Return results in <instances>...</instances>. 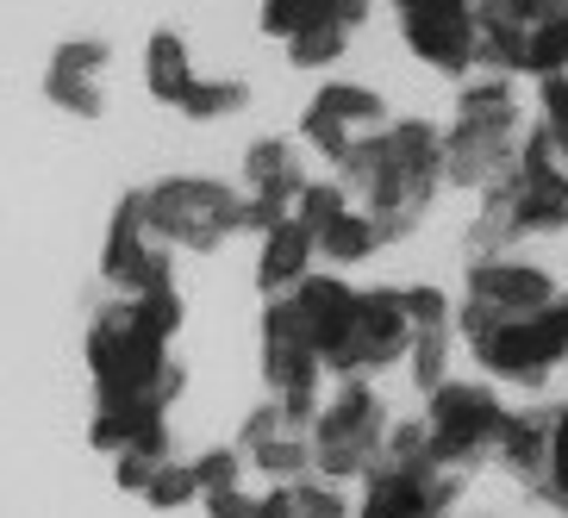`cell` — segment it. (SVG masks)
<instances>
[{
    "label": "cell",
    "mask_w": 568,
    "mask_h": 518,
    "mask_svg": "<svg viewBox=\"0 0 568 518\" xmlns=\"http://www.w3.org/2000/svg\"><path fill=\"white\" fill-rule=\"evenodd\" d=\"M163 463H175V456H151V450H125V456H113V481H119V494H151V481L163 475Z\"/></svg>",
    "instance_id": "cell-31"
},
{
    "label": "cell",
    "mask_w": 568,
    "mask_h": 518,
    "mask_svg": "<svg viewBox=\"0 0 568 518\" xmlns=\"http://www.w3.org/2000/svg\"><path fill=\"white\" fill-rule=\"evenodd\" d=\"M144 506H151V512H182V506H201V475H194V456L163 463V475L151 481Z\"/></svg>",
    "instance_id": "cell-25"
},
{
    "label": "cell",
    "mask_w": 568,
    "mask_h": 518,
    "mask_svg": "<svg viewBox=\"0 0 568 518\" xmlns=\"http://www.w3.org/2000/svg\"><path fill=\"white\" fill-rule=\"evenodd\" d=\"M344 51H351V32H344V26H318V32L287 44V63L294 69H332Z\"/></svg>",
    "instance_id": "cell-28"
},
{
    "label": "cell",
    "mask_w": 568,
    "mask_h": 518,
    "mask_svg": "<svg viewBox=\"0 0 568 518\" xmlns=\"http://www.w3.org/2000/svg\"><path fill=\"white\" fill-rule=\"evenodd\" d=\"M468 351H475L487 382L518 387V394H544L556 382V368H568V294L550 313L500 325V332H487V337H468Z\"/></svg>",
    "instance_id": "cell-8"
},
{
    "label": "cell",
    "mask_w": 568,
    "mask_h": 518,
    "mask_svg": "<svg viewBox=\"0 0 568 518\" xmlns=\"http://www.w3.org/2000/svg\"><path fill=\"white\" fill-rule=\"evenodd\" d=\"M256 518H356V506L344 500V494H337L332 481L306 475V481L268 487L263 500H256Z\"/></svg>",
    "instance_id": "cell-19"
},
{
    "label": "cell",
    "mask_w": 568,
    "mask_h": 518,
    "mask_svg": "<svg viewBox=\"0 0 568 518\" xmlns=\"http://www.w3.org/2000/svg\"><path fill=\"white\" fill-rule=\"evenodd\" d=\"M400 19H444V13H481V0H394Z\"/></svg>",
    "instance_id": "cell-35"
},
{
    "label": "cell",
    "mask_w": 568,
    "mask_h": 518,
    "mask_svg": "<svg viewBox=\"0 0 568 518\" xmlns=\"http://www.w3.org/2000/svg\"><path fill=\"white\" fill-rule=\"evenodd\" d=\"M337 182L356 194L375 232H382V251L387 244H406V237L425 225V213L437 206L444 194V125L432 119H394L382 132H363L356 151L337 163Z\"/></svg>",
    "instance_id": "cell-1"
},
{
    "label": "cell",
    "mask_w": 568,
    "mask_h": 518,
    "mask_svg": "<svg viewBox=\"0 0 568 518\" xmlns=\"http://www.w3.org/2000/svg\"><path fill=\"white\" fill-rule=\"evenodd\" d=\"M487 7H494V13L518 32V44H525L518 75H531V82L568 75V0H487Z\"/></svg>",
    "instance_id": "cell-14"
},
{
    "label": "cell",
    "mask_w": 568,
    "mask_h": 518,
    "mask_svg": "<svg viewBox=\"0 0 568 518\" xmlns=\"http://www.w3.org/2000/svg\"><path fill=\"white\" fill-rule=\"evenodd\" d=\"M237 450H244V463H251L256 475H268V487L318 475V463H313V431H306V425H294L282 400L251 406V418L237 425Z\"/></svg>",
    "instance_id": "cell-12"
},
{
    "label": "cell",
    "mask_w": 568,
    "mask_h": 518,
    "mask_svg": "<svg viewBox=\"0 0 568 518\" xmlns=\"http://www.w3.org/2000/svg\"><path fill=\"white\" fill-rule=\"evenodd\" d=\"M182 294H151V301H113L94 306L88 318V382H94V406H119V400H163V375L175 363V332H182ZM169 406V400H163Z\"/></svg>",
    "instance_id": "cell-2"
},
{
    "label": "cell",
    "mask_w": 568,
    "mask_h": 518,
    "mask_svg": "<svg viewBox=\"0 0 568 518\" xmlns=\"http://www.w3.org/2000/svg\"><path fill=\"white\" fill-rule=\"evenodd\" d=\"M387 437H394V418H387L375 382H337L325 394V413L313 425V463L318 481L332 487H363L375 468L387 463Z\"/></svg>",
    "instance_id": "cell-4"
},
{
    "label": "cell",
    "mask_w": 568,
    "mask_h": 518,
    "mask_svg": "<svg viewBox=\"0 0 568 518\" xmlns=\"http://www.w3.org/2000/svg\"><path fill=\"white\" fill-rule=\"evenodd\" d=\"M194 475H201V500L225 494V487H244V450L237 444H213V450L194 456Z\"/></svg>",
    "instance_id": "cell-27"
},
{
    "label": "cell",
    "mask_w": 568,
    "mask_h": 518,
    "mask_svg": "<svg viewBox=\"0 0 568 518\" xmlns=\"http://www.w3.org/2000/svg\"><path fill=\"white\" fill-rule=\"evenodd\" d=\"M537 506H550L556 518H568V400L556 406V456H550V481H544Z\"/></svg>",
    "instance_id": "cell-30"
},
{
    "label": "cell",
    "mask_w": 568,
    "mask_h": 518,
    "mask_svg": "<svg viewBox=\"0 0 568 518\" xmlns=\"http://www.w3.org/2000/svg\"><path fill=\"white\" fill-rule=\"evenodd\" d=\"M368 13H375V0H263V7H256V26H263L268 38L294 44V38L318 32V26H344V32H356Z\"/></svg>",
    "instance_id": "cell-17"
},
{
    "label": "cell",
    "mask_w": 568,
    "mask_h": 518,
    "mask_svg": "<svg viewBox=\"0 0 568 518\" xmlns=\"http://www.w3.org/2000/svg\"><path fill=\"white\" fill-rule=\"evenodd\" d=\"M113 63V44L94 32L82 38H63L44 63V101L69 119H101L106 113V94H101V69Z\"/></svg>",
    "instance_id": "cell-13"
},
{
    "label": "cell",
    "mask_w": 568,
    "mask_h": 518,
    "mask_svg": "<svg viewBox=\"0 0 568 518\" xmlns=\"http://www.w3.org/2000/svg\"><path fill=\"white\" fill-rule=\"evenodd\" d=\"M287 175H301V156H294V144L287 138H251L244 144V194H256V187H275L287 182Z\"/></svg>",
    "instance_id": "cell-24"
},
{
    "label": "cell",
    "mask_w": 568,
    "mask_h": 518,
    "mask_svg": "<svg viewBox=\"0 0 568 518\" xmlns=\"http://www.w3.org/2000/svg\"><path fill=\"white\" fill-rule=\"evenodd\" d=\"M537 119L556 132V151H562V163H568V75L537 82Z\"/></svg>",
    "instance_id": "cell-32"
},
{
    "label": "cell",
    "mask_w": 568,
    "mask_h": 518,
    "mask_svg": "<svg viewBox=\"0 0 568 518\" xmlns=\"http://www.w3.org/2000/svg\"><path fill=\"white\" fill-rule=\"evenodd\" d=\"M194 82H201V75L187 69L182 32H175V26H156L151 44H144V88H151V101L182 113V101H187V88H194Z\"/></svg>",
    "instance_id": "cell-18"
},
{
    "label": "cell",
    "mask_w": 568,
    "mask_h": 518,
    "mask_svg": "<svg viewBox=\"0 0 568 518\" xmlns=\"http://www.w3.org/2000/svg\"><path fill=\"white\" fill-rule=\"evenodd\" d=\"M456 325H418V337H413V356H406V375H413V387L432 400L444 382H456L450 375V351H456Z\"/></svg>",
    "instance_id": "cell-21"
},
{
    "label": "cell",
    "mask_w": 568,
    "mask_h": 518,
    "mask_svg": "<svg viewBox=\"0 0 568 518\" xmlns=\"http://www.w3.org/2000/svg\"><path fill=\"white\" fill-rule=\"evenodd\" d=\"M550 456H556V406H525V413H513V425H506L494 468L537 500L544 481H550Z\"/></svg>",
    "instance_id": "cell-15"
},
{
    "label": "cell",
    "mask_w": 568,
    "mask_h": 518,
    "mask_svg": "<svg viewBox=\"0 0 568 518\" xmlns=\"http://www.w3.org/2000/svg\"><path fill=\"white\" fill-rule=\"evenodd\" d=\"M518 75H468L456 88V119L444 125V182L463 194H487L525 156V101H518Z\"/></svg>",
    "instance_id": "cell-3"
},
{
    "label": "cell",
    "mask_w": 568,
    "mask_h": 518,
    "mask_svg": "<svg viewBox=\"0 0 568 518\" xmlns=\"http://www.w3.org/2000/svg\"><path fill=\"white\" fill-rule=\"evenodd\" d=\"M387 463H400V468H437L432 463V425H425V418H394Z\"/></svg>",
    "instance_id": "cell-29"
},
{
    "label": "cell",
    "mask_w": 568,
    "mask_h": 518,
    "mask_svg": "<svg viewBox=\"0 0 568 518\" xmlns=\"http://www.w3.org/2000/svg\"><path fill=\"white\" fill-rule=\"evenodd\" d=\"M318 251H325V263L351 268V263H368V256L382 251V232H375V219H368L363 206H351V213L332 225V232L318 237Z\"/></svg>",
    "instance_id": "cell-22"
},
{
    "label": "cell",
    "mask_w": 568,
    "mask_h": 518,
    "mask_svg": "<svg viewBox=\"0 0 568 518\" xmlns=\"http://www.w3.org/2000/svg\"><path fill=\"white\" fill-rule=\"evenodd\" d=\"M256 500H263V494L225 487V494H206V500H201V512H206V518H256Z\"/></svg>",
    "instance_id": "cell-34"
},
{
    "label": "cell",
    "mask_w": 568,
    "mask_h": 518,
    "mask_svg": "<svg viewBox=\"0 0 568 518\" xmlns=\"http://www.w3.org/2000/svg\"><path fill=\"white\" fill-rule=\"evenodd\" d=\"M313 256H318V237L306 232L301 219L275 225V232L256 244V294H263V301H275V294H294L306 275H318Z\"/></svg>",
    "instance_id": "cell-16"
},
{
    "label": "cell",
    "mask_w": 568,
    "mask_h": 518,
    "mask_svg": "<svg viewBox=\"0 0 568 518\" xmlns=\"http://www.w3.org/2000/svg\"><path fill=\"white\" fill-rule=\"evenodd\" d=\"M425 425H432V463L450 475H475L500 456L513 406L494 394V382H444L425 400Z\"/></svg>",
    "instance_id": "cell-6"
},
{
    "label": "cell",
    "mask_w": 568,
    "mask_h": 518,
    "mask_svg": "<svg viewBox=\"0 0 568 518\" xmlns=\"http://www.w3.org/2000/svg\"><path fill=\"white\" fill-rule=\"evenodd\" d=\"M306 106L325 113V119H337V125H351V132H382V125H394L387 106H382V94L363 88V82H325Z\"/></svg>",
    "instance_id": "cell-20"
},
{
    "label": "cell",
    "mask_w": 568,
    "mask_h": 518,
    "mask_svg": "<svg viewBox=\"0 0 568 518\" xmlns=\"http://www.w3.org/2000/svg\"><path fill=\"white\" fill-rule=\"evenodd\" d=\"M413 337L418 332L406 313V287H363L344 337L325 351V368H332V382H375L382 368L413 356Z\"/></svg>",
    "instance_id": "cell-9"
},
{
    "label": "cell",
    "mask_w": 568,
    "mask_h": 518,
    "mask_svg": "<svg viewBox=\"0 0 568 518\" xmlns=\"http://www.w3.org/2000/svg\"><path fill=\"white\" fill-rule=\"evenodd\" d=\"M406 313H413V332L418 325H456L450 294H437V287H406Z\"/></svg>",
    "instance_id": "cell-33"
},
{
    "label": "cell",
    "mask_w": 568,
    "mask_h": 518,
    "mask_svg": "<svg viewBox=\"0 0 568 518\" xmlns=\"http://www.w3.org/2000/svg\"><path fill=\"white\" fill-rule=\"evenodd\" d=\"M151 194V232L169 251H219L232 232H251V194L225 187L213 175H163Z\"/></svg>",
    "instance_id": "cell-5"
},
{
    "label": "cell",
    "mask_w": 568,
    "mask_h": 518,
    "mask_svg": "<svg viewBox=\"0 0 568 518\" xmlns=\"http://www.w3.org/2000/svg\"><path fill=\"white\" fill-rule=\"evenodd\" d=\"M450 518H500V512H450Z\"/></svg>",
    "instance_id": "cell-36"
},
{
    "label": "cell",
    "mask_w": 568,
    "mask_h": 518,
    "mask_svg": "<svg viewBox=\"0 0 568 518\" xmlns=\"http://www.w3.org/2000/svg\"><path fill=\"white\" fill-rule=\"evenodd\" d=\"M562 301L550 268L537 263H518V256H494V263H475L463 268V306H456V332L468 337H487L500 325H518V318H537Z\"/></svg>",
    "instance_id": "cell-7"
},
{
    "label": "cell",
    "mask_w": 568,
    "mask_h": 518,
    "mask_svg": "<svg viewBox=\"0 0 568 518\" xmlns=\"http://www.w3.org/2000/svg\"><path fill=\"white\" fill-rule=\"evenodd\" d=\"M351 206H356V194L332 175V182H313V187H306V194H301V213H294V219H301V225H306L313 237H325V232L337 225V219L351 213Z\"/></svg>",
    "instance_id": "cell-26"
},
{
    "label": "cell",
    "mask_w": 568,
    "mask_h": 518,
    "mask_svg": "<svg viewBox=\"0 0 568 518\" xmlns=\"http://www.w3.org/2000/svg\"><path fill=\"white\" fill-rule=\"evenodd\" d=\"M101 282L125 301H151V294H175V251L151 232V194L132 187L119 194L113 219H106L101 244Z\"/></svg>",
    "instance_id": "cell-10"
},
{
    "label": "cell",
    "mask_w": 568,
    "mask_h": 518,
    "mask_svg": "<svg viewBox=\"0 0 568 518\" xmlns=\"http://www.w3.org/2000/svg\"><path fill=\"white\" fill-rule=\"evenodd\" d=\"M251 106V82H237V75H219V82H194L182 101V119H194V125H213V119H232Z\"/></svg>",
    "instance_id": "cell-23"
},
{
    "label": "cell",
    "mask_w": 568,
    "mask_h": 518,
    "mask_svg": "<svg viewBox=\"0 0 568 518\" xmlns=\"http://www.w3.org/2000/svg\"><path fill=\"white\" fill-rule=\"evenodd\" d=\"M463 494H468V475L382 463L356 494V518H450L463 512Z\"/></svg>",
    "instance_id": "cell-11"
}]
</instances>
